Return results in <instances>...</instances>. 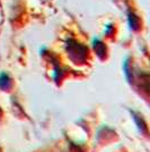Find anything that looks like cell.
<instances>
[{
    "instance_id": "1",
    "label": "cell",
    "mask_w": 150,
    "mask_h": 152,
    "mask_svg": "<svg viewBox=\"0 0 150 152\" xmlns=\"http://www.w3.org/2000/svg\"><path fill=\"white\" fill-rule=\"evenodd\" d=\"M10 84H12V81H10V78L8 77L7 75H1L0 76V88L4 90L6 89H9L10 88Z\"/></svg>"
}]
</instances>
